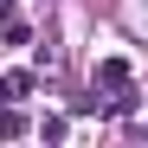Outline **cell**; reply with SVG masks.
<instances>
[{
  "mask_svg": "<svg viewBox=\"0 0 148 148\" xmlns=\"http://www.w3.org/2000/svg\"><path fill=\"white\" fill-rule=\"evenodd\" d=\"M97 84H103V90H122V84H129V58H103V64H97Z\"/></svg>",
  "mask_w": 148,
  "mask_h": 148,
  "instance_id": "obj_1",
  "label": "cell"
},
{
  "mask_svg": "<svg viewBox=\"0 0 148 148\" xmlns=\"http://www.w3.org/2000/svg\"><path fill=\"white\" fill-rule=\"evenodd\" d=\"M0 135H7V142L26 135V116H19V110H0Z\"/></svg>",
  "mask_w": 148,
  "mask_h": 148,
  "instance_id": "obj_2",
  "label": "cell"
}]
</instances>
